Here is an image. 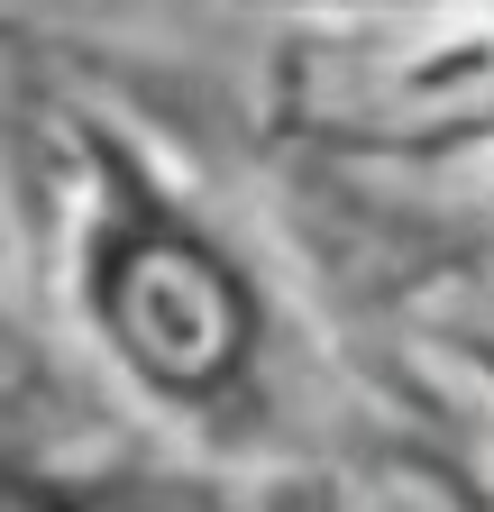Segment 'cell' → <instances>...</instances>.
I'll return each mask as SVG.
<instances>
[{
    "label": "cell",
    "instance_id": "obj_1",
    "mask_svg": "<svg viewBox=\"0 0 494 512\" xmlns=\"http://www.w3.org/2000/svg\"><path fill=\"white\" fill-rule=\"evenodd\" d=\"M83 311L165 403H229L257 357V293L165 192H147L119 156H101L83 211Z\"/></svg>",
    "mask_w": 494,
    "mask_h": 512
},
{
    "label": "cell",
    "instance_id": "obj_2",
    "mask_svg": "<svg viewBox=\"0 0 494 512\" xmlns=\"http://www.w3.org/2000/svg\"><path fill=\"white\" fill-rule=\"evenodd\" d=\"M0 512H74V485H55L19 448H0Z\"/></svg>",
    "mask_w": 494,
    "mask_h": 512
}]
</instances>
